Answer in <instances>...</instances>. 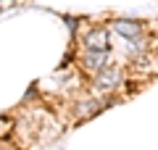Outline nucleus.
Masks as SVG:
<instances>
[{
    "mask_svg": "<svg viewBox=\"0 0 158 150\" xmlns=\"http://www.w3.org/2000/svg\"><path fill=\"white\" fill-rule=\"evenodd\" d=\"M118 82H121V71H118V69H113V66H106V69H100V71L95 74V87L100 90V92L113 90Z\"/></svg>",
    "mask_w": 158,
    "mask_h": 150,
    "instance_id": "obj_1",
    "label": "nucleus"
},
{
    "mask_svg": "<svg viewBox=\"0 0 158 150\" xmlns=\"http://www.w3.org/2000/svg\"><path fill=\"white\" fill-rule=\"evenodd\" d=\"M108 63V50H87L82 56V69L90 74H98L100 69H106Z\"/></svg>",
    "mask_w": 158,
    "mask_h": 150,
    "instance_id": "obj_2",
    "label": "nucleus"
},
{
    "mask_svg": "<svg viewBox=\"0 0 158 150\" xmlns=\"http://www.w3.org/2000/svg\"><path fill=\"white\" fill-rule=\"evenodd\" d=\"M85 48H87V50H108V32H106L103 27H98V29H92V32H87Z\"/></svg>",
    "mask_w": 158,
    "mask_h": 150,
    "instance_id": "obj_3",
    "label": "nucleus"
},
{
    "mask_svg": "<svg viewBox=\"0 0 158 150\" xmlns=\"http://www.w3.org/2000/svg\"><path fill=\"white\" fill-rule=\"evenodd\" d=\"M116 34H121V37H127V40H137L140 24L137 21H116Z\"/></svg>",
    "mask_w": 158,
    "mask_h": 150,
    "instance_id": "obj_4",
    "label": "nucleus"
},
{
    "mask_svg": "<svg viewBox=\"0 0 158 150\" xmlns=\"http://www.w3.org/2000/svg\"><path fill=\"white\" fill-rule=\"evenodd\" d=\"M98 106H100V103H79L77 113H79V116H90L92 111H98Z\"/></svg>",
    "mask_w": 158,
    "mask_h": 150,
    "instance_id": "obj_5",
    "label": "nucleus"
}]
</instances>
